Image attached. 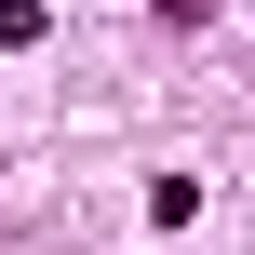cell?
I'll return each instance as SVG.
<instances>
[{
  "mask_svg": "<svg viewBox=\"0 0 255 255\" xmlns=\"http://www.w3.org/2000/svg\"><path fill=\"white\" fill-rule=\"evenodd\" d=\"M202 13H215V0H161V27H202Z\"/></svg>",
  "mask_w": 255,
  "mask_h": 255,
  "instance_id": "7a4b0ae2",
  "label": "cell"
},
{
  "mask_svg": "<svg viewBox=\"0 0 255 255\" xmlns=\"http://www.w3.org/2000/svg\"><path fill=\"white\" fill-rule=\"evenodd\" d=\"M27 40H54V13L40 0H0V54H27Z\"/></svg>",
  "mask_w": 255,
  "mask_h": 255,
  "instance_id": "6da1fadb",
  "label": "cell"
}]
</instances>
